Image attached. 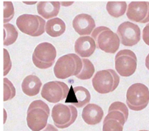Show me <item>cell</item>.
Returning a JSON list of instances; mask_svg holds the SVG:
<instances>
[{
  "label": "cell",
  "mask_w": 149,
  "mask_h": 131,
  "mask_svg": "<svg viewBox=\"0 0 149 131\" xmlns=\"http://www.w3.org/2000/svg\"><path fill=\"white\" fill-rule=\"evenodd\" d=\"M50 110L47 103L40 99L32 102L27 109V126L32 131H41L47 127Z\"/></svg>",
  "instance_id": "cell-1"
},
{
  "label": "cell",
  "mask_w": 149,
  "mask_h": 131,
  "mask_svg": "<svg viewBox=\"0 0 149 131\" xmlns=\"http://www.w3.org/2000/svg\"><path fill=\"white\" fill-rule=\"evenodd\" d=\"M14 6L12 2H3V22L8 23L14 16Z\"/></svg>",
  "instance_id": "cell-26"
},
{
  "label": "cell",
  "mask_w": 149,
  "mask_h": 131,
  "mask_svg": "<svg viewBox=\"0 0 149 131\" xmlns=\"http://www.w3.org/2000/svg\"><path fill=\"white\" fill-rule=\"evenodd\" d=\"M41 131H58V130L56 129V127L55 126L50 124V123H48L47 125V127Z\"/></svg>",
  "instance_id": "cell-29"
},
{
  "label": "cell",
  "mask_w": 149,
  "mask_h": 131,
  "mask_svg": "<svg viewBox=\"0 0 149 131\" xmlns=\"http://www.w3.org/2000/svg\"><path fill=\"white\" fill-rule=\"evenodd\" d=\"M71 4H73V2H67V3H66V2H60V5H63V6H68V5H71Z\"/></svg>",
  "instance_id": "cell-31"
},
{
  "label": "cell",
  "mask_w": 149,
  "mask_h": 131,
  "mask_svg": "<svg viewBox=\"0 0 149 131\" xmlns=\"http://www.w3.org/2000/svg\"><path fill=\"white\" fill-rule=\"evenodd\" d=\"M95 21L93 18L86 13L79 14L76 16L73 20V27L74 30L81 37L92 34L95 29Z\"/></svg>",
  "instance_id": "cell-13"
},
{
  "label": "cell",
  "mask_w": 149,
  "mask_h": 131,
  "mask_svg": "<svg viewBox=\"0 0 149 131\" xmlns=\"http://www.w3.org/2000/svg\"><path fill=\"white\" fill-rule=\"evenodd\" d=\"M66 30V24L60 18L49 20L46 24V33L52 37H57L63 34Z\"/></svg>",
  "instance_id": "cell-20"
},
{
  "label": "cell",
  "mask_w": 149,
  "mask_h": 131,
  "mask_svg": "<svg viewBox=\"0 0 149 131\" xmlns=\"http://www.w3.org/2000/svg\"><path fill=\"white\" fill-rule=\"evenodd\" d=\"M91 94L86 88L83 86L71 87L69 92V97L65 100L66 103H71L77 108H82L89 104Z\"/></svg>",
  "instance_id": "cell-14"
},
{
  "label": "cell",
  "mask_w": 149,
  "mask_h": 131,
  "mask_svg": "<svg viewBox=\"0 0 149 131\" xmlns=\"http://www.w3.org/2000/svg\"><path fill=\"white\" fill-rule=\"evenodd\" d=\"M3 45L9 46L13 44L18 38V32L15 26L10 23H6L3 25Z\"/></svg>",
  "instance_id": "cell-22"
},
{
  "label": "cell",
  "mask_w": 149,
  "mask_h": 131,
  "mask_svg": "<svg viewBox=\"0 0 149 131\" xmlns=\"http://www.w3.org/2000/svg\"><path fill=\"white\" fill-rule=\"evenodd\" d=\"M3 51H4V75H6L11 69L12 63L9 58V52L6 49Z\"/></svg>",
  "instance_id": "cell-27"
},
{
  "label": "cell",
  "mask_w": 149,
  "mask_h": 131,
  "mask_svg": "<svg viewBox=\"0 0 149 131\" xmlns=\"http://www.w3.org/2000/svg\"><path fill=\"white\" fill-rule=\"evenodd\" d=\"M83 68L80 73L77 76V78L80 80H88L92 78L95 71V68L93 63L87 58H83Z\"/></svg>",
  "instance_id": "cell-23"
},
{
  "label": "cell",
  "mask_w": 149,
  "mask_h": 131,
  "mask_svg": "<svg viewBox=\"0 0 149 131\" xmlns=\"http://www.w3.org/2000/svg\"><path fill=\"white\" fill-rule=\"evenodd\" d=\"M120 77L113 69L97 71L92 79V85L96 92L100 94L112 92L118 88Z\"/></svg>",
  "instance_id": "cell-4"
},
{
  "label": "cell",
  "mask_w": 149,
  "mask_h": 131,
  "mask_svg": "<svg viewBox=\"0 0 149 131\" xmlns=\"http://www.w3.org/2000/svg\"><path fill=\"white\" fill-rule=\"evenodd\" d=\"M115 69L118 75L129 77L135 72L138 65L136 54L131 50H121L115 56Z\"/></svg>",
  "instance_id": "cell-9"
},
{
  "label": "cell",
  "mask_w": 149,
  "mask_h": 131,
  "mask_svg": "<svg viewBox=\"0 0 149 131\" xmlns=\"http://www.w3.org/2000/svg\"><path fill=\"white\" fill-rule=\"evenodd\" d=\"M139 131H149V130H139Z\"/></svg>",
  "instance_id": "cell-32"
},
{
  "label": "cell",
  "mask_w": 149,
  "mask_h": 131,
  "mask_svg": "<svg viewBox=\"0 0 149 131\" xmlns=\"http://www.w3.org/2000/svg\"><path fill=\"white\" fill-rule=\"evenodd\" d=\"M42 82L36 75H30L26 76L22 82V90L28 96H35L39 94Z\"/></svg>",
  "instance_id": "cell-19"
},
{
  "label": "cell",
  "mask_w": 149,
  "mask_h": 131,
  "mask_svg": "<svg viewBox=\"0 0 149 131\" xmlns=\"http://www.w3.org/2000/svg\"><path fill=\"white\" fill-rule=\"evenodd\" d=\"M47 23L41 16L32 14H23L16 20V26L22 33L31 36L39 37L46 32Z\"/></svg>",
  "instance_id": "cell-6"
},
{
  "label": "cell",
  "mask_w": 149,
  "mask_h": 131,
  "mask_svg": "<svg viewBox=\"0 0 149 131\" xmlns=\"http://www.w3.org/2000/svg\"><path fill=\"white\" fill-rule=\"evenodd\" d=\"M83 68L82 59L75 54H67L60 57L55 64L54 75L57 78L66 79L80 73Z\"/></svg>",
  "instance_id": "cell-2"
},
{
  "label": "cell",
  "mask_w": 149,
  "mask_h": 131,
  "mask_svg": "<svg viewBox=\"0 0 149 131\" xmlns=\"http://www.w3.org/2000/svg\"><path fill=\"white\" fill-rule=\"evenodd\" d=\"M60 2H40L37 4V13L45 20H51L59 14Z\"/></svg>",
  "instance_id": "cell-18"
},
{
  "label": "cell",
  "mask_w": 149,
  "mask_h": 131,
  "mask_svg": "<svg viewBox=\"0 0 149 131\" xmlns=\"http://www.w3.org/2000/svg\"><path fill=\"white\" fill-rule=\"evenodd\" d=\"M128 115L129 112L127 106H126L124 102H114L110 106L108 113L106 116L120 121L124 126L125 123L127 122Z\"/></svg>",
  "instance_id": "cell-17"
},
{
  "label": "cell",
  "mask_w": 149,
  "mask_h": 131,
  "mask_svg": "<svg viewBox=\"0 0 149 131\" xmlns=\"http://www.w3.org/2000/svg\"><path fill=\"white\" fill-rule=\"evenodd\" d=\"M56 50L54 45L48 42L40 43L36 47L33 54V62L40 69H47L55 63Z\"/></svg>",
  "instance_id": "cell-8"
},
{
  "label": "cell",
  "mask_w": 149,
  "mask_h": 131,
  "mask_svg": "<svg viewBox=\"0 0 149 131\" xmlns=\"http://www.w3.org/2000/svg\"><path fill=\"white\" fill-rule=\"evenodd\" d=\"M69 87L66 83L58 81H52L42 86L41 96L50 103L66 100L69 94Z\"/></svg>",
  "instance_id": "cell-10"
},
{
  "label": "cell",
  "mask_w": 149,
  "mask_h": 131,
  "mask_svg": "<svg viewBox=\"0 0 149 131\" xmlns=\"http://www.w3.org/2000/svg\"><path fill=\"white\" fill-rule=\"evenodd\" d=\"M91 37L95 40L98 49L108 54H114L120 47V38L117 33L106 27H98L94 29Z\"/></svg>",
  "instance_id": "cell-3"
},
{
  "label": "cell",
  "mask_w": 149,
  "mask_h": 131,
  "mask_svg": "<svg viewBox=\"0 0 149 131\" xmlns=\"http://www.w3.org/2000/svg\"><path fill=\"white\" fill-rule=\"evenodd\" d=\"M149 103V89L142 83H134L128 88L126 94V104L134 111L145 109Z\"/></svg>",
  "instance_id": "cell-5"
},
{
  "label": "cell",
  "mask_w": 149,
  "mask_h": 131,
  "mask_svg": "<svg viewBox=\"0 0 149 131\" xmlns=\"http://www.w3.org/2000/svg\"><path fill=\"white\" fill-rule=\"evenodd\" d=\"M127 8V6L126 2H108L106 7L110 16L114 18H118L125 15Z\"/></svg>",
  "instance_id": "cell-21"
},
{
  "label": "cell",
  "mask_w": 149,
  "mask_h": 131,
  "mask_svg": "<svg viewBox=\"0 0 149 131\" xmlns=\"http://www.w3.org/2000/svg\"><path fill=\"white\" fill-rule=\"evenodd\" d=\"M145 66L149 70V54L147 55L146 58H145Z\"/></svg>",
  "instance_id": "cell-30"
},
{
  "label": "cell",
  "mask_w": 149,
  "mask_h": 131,
  "mask_svg": "<svg viewBox=\"0 0 149 131\" xmlns=\"http://www.w3.org/2000/svg\"><path fill=\"white\" fill-rule=\"evenodd\" d=\"M97 46L95 40L90 36L80 37L76 40L74 51L79 57L83 58H89L94 53Z\"/></svg>",
  "instance_id": "cell-15"
},
{
  "label": "cell",
  "mask_w": 149,
  "mask_h": 131,
  "mask_svg": "<svg viewBox=\"0 0 149 131\" xmlns=\"http://www.w3.org/2000/svg\"><path fill=\"white\" fill-rule=\"evenodd\" d=\"M142 38L144 42L149 46V23H148L143 29Z\"/></svg>",
  "instance_id": "cell-28"
},
{
  "label": "cell",
  "mask_w": 149,
  "mask_h": 131,
  "mask_svg": "<svg viewBox=\"0 0 149 131\" xmlns=\"http://www.w3.org/2000/svg\"><path fill=\"white\" fill-rule=\"evenodd\" d=\"M16 96V89L13 84L6 78L3 79V100L4 102L13 99Z\"/></svg>",
  "instance_id": "cell-25"
},
{
  "label": "cell",
  "mask_w": 149,
  "mask_h": 131,
  "mask_svg": "<svg viewBox=\"0 0 149 131\" xmlns=\"http://www.w3.org/2000/svg\"><path fill=\"white\" fill-rule=\"evenodd\" d=\"M123 128L124 126L118 120L107 116L104 120L103 131H123Z\"/></svg>",
  "instance_id": "cell-24"
},
{
  "label": "cell",
  "mask_w": 149,
  "mask_h": 131,
  "mask_svg": "<svg viewBox=\"0 0 149 131\" xmlns=\"http://www.w3.org/2000/svg\"><path fill=\"white\" fill-rule=\"evenodd\" d=\"M104 116L102 108L96 104H88L84 108L82 119L88 125H97L101 122Z\"/></svg>",
  "instance_id": "cell-16"
},
{
  "label": "cell",
  "mask_w": 149,
  "mask_h": 131,
  "mask_svg": "<svg viewBox=\"0 0 149 131\" xmlns=\"http://www.w3.org/2000/svg\"><path fill=\"white\" fill-rule=\"evenodd\" d=\"M117 34L124 46L131 47L136 45L141 40V30L138 25L126 21L118 27Z\"/></svg>",
  "instance_id": "cell-11"
},
{
  "label": "cell",
  "mask_w": 149,
  "mask_h": 131,
  "mask_svg": "<svg viewBox=\"0 0 149 131\" xmlns=\"http://www.w3.org/2000/svg\"><path fill=\"white\" fill-rule=\"evenodd\" d=\"M126 15L131 21L147 23L149 22V2H131Z\"/></svg>",
  "instance_id": "cell-12"
},
{
  "label": "cell",
  "mask_w": 149,
  "mask_h": 131,
  "mask_svg": "<svg viewBox=\"0 0 149 131\" xmlns=\"http://www.w3.org/2000/svg\"><path fill=\"white\" fill-rule=\"evenodd\" d=\"M77 114V108L73 105L57 103L52 109L51 116L56 128L65 129L75 122Z\"/></svg>",
  "instance_id": "cell-7"
}]
</instances>
